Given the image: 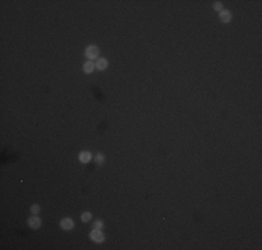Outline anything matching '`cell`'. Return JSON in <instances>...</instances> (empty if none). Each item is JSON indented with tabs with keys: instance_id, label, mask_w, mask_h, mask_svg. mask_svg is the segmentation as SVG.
<instances>
[{
	"instance_id": "cell-1",
	"label": "cell",
	"mask_w": 262,
	"mask_h": 250,
	"mask_svg": "<svg viewBox=\"0 0 262 250\" xmlns=\"http://www.w3.org/2000/svg\"><path fill=\"white\" fill-rule=\"evenodd\" d=\"M89 238H91L94 242H98V243H102L105 240V236L103 233L101 232V229H94V231L89 233Z\"/></svg>"
},
{
	"instance_id": "cell-2",
	"label": "cell",
	"mask_w": 262,
	"mask_h": 250,
	"mask_svg": "<svg viewBox=\"0 0 262 250\" xmlns=\"http://www.w3.org/2000/svg\"><path fill=\"white\" fill-rule=\"evenodd\" d=\"M85 54H87L88 58H96L99 54V49L96 46H89V47H87Z\"/></svg>"
},
{
	"instance_id": "cell-3",
	"label": "cell",
	"mask_w": 262,
	"mask_h": 250,
	"mask_svg": "<svg viewBox=\"0 0 262 250\" xmlns=\"http://www.w3.org/2000/svg\"><path fill=\"white\" fill-rule=\"evenodd\" d=\"M28 224H29V227H31V228L37 229V228H39V227H40L42 221H40L39 217H31V218L28 220Z\"/></svg>"
},
{
	"instance_id": "cell-4",
	"label": "cell",
	"mask_w": 262,
	"mask_h": 250,
	"mask_svg": "<svg viewBox=\"0 0 262 250\" xmlns=\"http://www.w3.org/2000/svg\"><path fill=\"white\" fill-rule=\"evenodd\" d=\"M73 227H74L73 220H70V218H64V220H62V228L63 229L70 231V229H73Z\"/></svg>"
},
{
	"instance_id": "cell-5",
	"label": "cell",
	"mask_w": 262,
	"mask_h": 250,
	"mask_svg": "<svg viewBox=\"0 0 262 250\" xmlns=\"http://www.w3.org/2000/svg\"><path fill=\"white\" fill-rule=\"evenodd\" d=\"M219 17H220V20H222L223 22H229L230 20H232V14H230V11H227V10L220 11Z\"/></svg>"
},
{
	"instance_id": "cell-6",
	"label": "cell",
	"mask_w": 262,
	"mask_h": 250,
	"mask_svg": "<svg viewBox=\"0 0 262 250\" xmlns=\"http://www.w3.org/2000/svg\"><path fill=\"white\" fill-rule=\"evenodd\" d=\"M78 159H80L81 163H88V161L91 160V153L89 152H81L80 156H78Z\"/></svg>"
},
{
	"instance_id": "cell-7",
	"label": "cell",
	"mask_w": 262,
	"mask_h": 250,
	"mask_svg": "<svg viewBox=\"0 0 262 250\" xmlns=\"http://www.w3.org/2000/svg\"><path fill=\"white\" fill-rule=\"evenodd\" d=\"M95 67H96L99 71H103V69L107 67V61H106L105 58H99L98 61H96V64H95Z\"/></svg>"
},
{
	"instance_id": "cell-8",
	"label": "cell",
	"mask_w": 262,
	"mask_h": 250,
	"mask_svg": "<svg viewBox=\"0 0 262 250\" xmlns=\"http://www.w3.org/2000/svg\"><path fill=\"white\" fill-rule=\"evenodd\" d=\"M94 68H95V64L92 61H87L84 64V73H87V74H91L94 71Z\"/></svg>"
},
{
	"instance_id": "cell-9",
	"label": "cell",
	"mask_w": 262,
	"mask_h": 250,
	"mask_svg": "<svg viewBox=\"0 0 262 250\" xmlns=\"http://www.w3.org/2000/svg\"><path fill=\"white\" fill-rule=\"evenodd\" d=\"M81 220H82V222H88L89 220H91V214H89V213H84V214H82V217H81Z\"/></svg>"
},
{
	"instance_id": "cell-10",
	"label": "cell",
	"mask_w": 262,
	"mask_h": 250,
	"mask_svg": "<svg viewBox=\"0 0 262 250\" xmlns=\"http://www.w3.org/2000/svg\"><path fill=\"white\" fill-rule=\"evenodd\" d=\"M95 160H96V164H102L103 163V156H102V154H98Z\"/></svg>"
},
{
	"instance_id": "cell-11",
	"label": "cell",
	"mask_w": 262,
	"mask_h": 250,
	"mask_svg": "<svg viewBox=\"0 0 262 250\" xmlns=\"http://www.w3.org/2000/svg\"><path fill=\"white\" fill-rule=\"evenodd\" d=\"M39 210H40L39 206H32V207H31V211H32L34 214H38V213H39Z\"/></svg>"
},
{
	"instance_id": "cell-12",
	"label": "cell",
	"mask_w": 262,
	"mask_h": 250,
	"mask_svg": "<svg viewBox=\"0 0 262 250\" xmlns=\"http://www.w3.org/2000/svg\"><path fill=\"white\" fill-rule=\"evenodd\" d=\"M103 227V222L102 221H96L95 222V229H101Z\"/></svg>"
},
{
	"instance_id": "cell-13",
	"label": "cell",
	"mask_w": 262,
	"mask_h": 250,
	"mask_svg": "<svg viewBox=\"0 0 262 250\" xmlns=\"http://www.w3.org/2000/svg\"><path fill=\"white\" fill-rule=\"evenodd\" d=\"M213 8H215V10H222V3L216 2V3L213 4Z\"/></svg>"
}]
</instances>
